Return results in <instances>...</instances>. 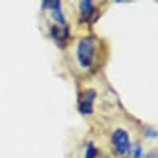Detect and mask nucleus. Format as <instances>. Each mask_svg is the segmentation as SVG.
<instances>
[{
	"label": "nucleus",
	"mask_w": 158,
	"mask_h": 158,
	"mask_svg": "<svg viewBox=\"0 0 158 158\" xmlns=\"http://www.w3.org/2000/svg\"><path fill=\"white\" fill-rule=\"evenodd\" d=\"M112 141L116 150L120 154L129 152L131 149L129 135L123 129H117L112 135Z\"/></svg>",
	"instance_id": "2"
},
{
	"label": "nucleus",
	"mask_w": 158,
	"mask_h": 158,
	"mask_svg": "<svg viewBox=\"0 0 158 158\" xmlns=\"http://www.w3.org/2000/svg\"><path fill=\"white\" fill-rule=\"evenodd\" d=\"M145 134L148 136V137H157V131L156 130L153 129V128H147L145 130Z\"/></svg>",
	"instance_id": "8"
},
{
	"label": "nucleus",
	"mask_w": 158,
	"mask_h": 158,
	"mask_svg": "<svg viewBox=\"0 0 158 158\" xmlns=\"http://www.w3.org/2000/svg\"><path fill=\"white\" fill-rule=\"evenodd\" d=\"M80 8L81 17L83 19L89 18L94 9V3L89 0H83L80 2Z\"/></svg>",
	"instance_id": "5"
},
{
	"label": "nucleus",
	"mask_w": 158,
	"mask_h": 158,
	"mask_svg": "<svg viewBox=\"0 0 158 158\" xmlns=\"http://www.w3.org/2000/svg\"><path fill=\"white\" fill-rule=\"evenodd\" d=\"M96 149L93 143H88L86 151V158H95Z\"/></svg>",
	"instance_id": "6"
},
{
	"label": "nucleus",
	"mask_w": 158,
	"mask_h": 158,
	"mask_svg": "<svg viewBox=\"0 0 158 158\" xmlns=\"http://www.w3.org/2000/svg\"><path fill=\"white\" fill-rule=\"evenodd\" d=\"M96 97V92L89 89L84 92L80 100V110L83 114H90L93 111V103Z\"/></svg>",
	"instance_id": "3"
},
{
	"label": "nucleus",
	"mask_w": 158,
	"mask_h": 158,
	"mask_svg": "<svg viewBox=\"0 0 158 158\" xmlns=\"http://www.w3.org/2000/svg\"><path fill=\"white\" fill-rule=\"evenodd\" d=\"M47 5L50 6L51 9H52V15L56 20L59 22V23L64 24L65 23V18L63 15V12L61 10V7H60V1H54L50 2H47Z\"/></svg>",
	"instance_id": "4"
},
{
	"label": "nucleus",
	"mask_w": 158,
	"mask_h": 158,
	"mask_svg": "<svg viewBox=\"0 0 158 158\" xmlns=\"http://www.w3.org/2000/svg\"><path fill=\"white\" fill-rule=\"evenodd\" d=\"M142 155V149L140 144L136 143L133 149V157L134 158H140Z\"/></svg>",
	"instance_id": "7"
},
{
	"label": "nucleus",
	"mask_w": 158,
	"mask_h": 158,
	"mask_svg": "<svg viewBox=\"0 0 158 158\" xmlns=\"http://www.w3.org/2000/svg\"><path fill=\"white\" fill-rule=\"evenodd\" d=\"M146 158H157V154L155 151H153V152L150 153Z\"/></svg>",
	"instance_id": "9"
},
{
	"label": "nucleus",
	"mask_w": 158,
	"mask_h": 158,
	"mask_svg": "<svg viewBox=\"0 0 158 158\" xmlns=\"http://www.w3.org/2000/svg\"><path fill=\"white\" fill-rule=\"evenodd\" d=\"M95 40L93 36L83 37L77 47V57L82 67L91 66L95 54Z\"/></svg>",
	"instance_id": "1"
}]
</instances>
